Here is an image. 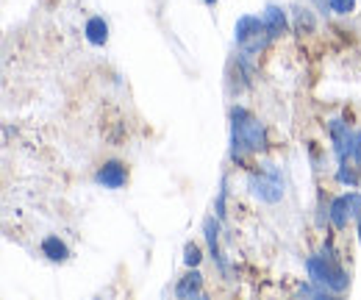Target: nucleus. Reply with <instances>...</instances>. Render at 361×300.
<instances>
[{
	"instance_id": "4468645a",
	"label": "nucleus",
	"mask_w": 361,
	"mask_h": 300,
	"mask_svg": "<svg viewBox=\"0 0 361 300\" xmlns=\"http://www.w3.org/2000/svg\"><path fill=\"white\" fill-rule=\"evenodd\" d=\"M200 264H203V251H200V245L186 242V245H183V267L192 270V267H200Z\"/></svg>"
},
{
	"instance_id": "423d86ee",
	"label": "nucleus",
	"mask_w": 361,
	"mask_h": 300,
	"mask_svg": "<svg viewBox=\"0 0 361 300\" xmlns=\"http://www.w3.org/2000/svg\"><path fill=\"white\" fill-rule=\"evenodd\" d=\"M353 133L345 120L334 117L328 120V136H331V148H334V156H336V164L339 162H350V148H353Z\"/></svg>"
},
{
	"instance_id": "dca6fc26",
	"label": "nucleus",
	"mask_w": 361,
	"mask_h": 300,
	"mask_svg": "<svg viewBox=\"0 0 361 300\" xmlns=\"http://www.w3.org/2000/svg\"><path fill=\"white\" fill-rule=\"evenodd\" d=\"M325 3H328V11L336 17H350L356 11V0H325Z\"/></svg>"
},
{
	"instance_id": "6ab92c4d",
	"label": "nucleus",
	"mask_w": 361,
	"mask_h": 300,
	"mask_svg": "<svg viewBox=\"0 0 361 300\" xmlns=\"http://www.w3.org/2000/svg\"><path fill=\"white\" fill-rule=\"evenodd\" d=\"M356 236H359V245H361V215L356 217Z\"/></svg>"
},
{
	"instance_id": "7ed1b4c3",
	"label": "nucleus",
	"mask_w": 361,
	"mask_h": 300,
	"mask_svg": "<svg viewBox=\"0 0 361 300\" xmlns=\"http://www.w3.org/2000/svg\"><path fill=\"white\" fill-rule=\"evenodd\" d=\"M247 192L253 200H259L264 206H275L286 198L283 175L275 164H262V167L247 172Z\"/></svg>"
},
{
	"instance_id": "6e6552de",
	"label": "nucleus",
	"mask_w": 361,
	"mask_h": 300,
	"mask_svg": "<svg viewBox=\"0 0 361 300\" xmlns=\"http://www.w3.org/2000/svg\"><path fill=\"white\" fill-rule=\"evenodd\" d=\"M262 20H264V25H267V34H270L272 42H275V40H281V37L289 31V25H292L289 11H286L283 6H278V3H270V6L264 8Z\"/></svg>"
},
{
	"instance_id": "a211bd4d",
	"label": "nucleus",
	"mask_w": 361,
	"mask_h": 300,
	"mask_svg": "<svg viewBox=\"0 0 361 300\" xmlns=\"http://www.w3.org/2000/svg\"><path fill=\"white\" fill-rule=\"evenodd\" d=\"M350 162L361 170V131L353 133V148H350Z\"/></svg>"
},
{
	"instance_id": "20e7f679",
	"label": "nucleus",
	"mask_w": 361,
	"mask_h": 300,
	"mask_svg": "<svg viewBox=\"0 0 361 300\" xmlns=\"http://www.w3.org/2000/svg\"><path fill=\"white\" fill-rule=\"evenodd\" d=\"M233 42H236V50L245 53V56H253L259 59L267 47H270V34H267V25L262 17L256 14H242L233 25Z\"/></svg>"
},
{
	"instance_id": "ddd939ff",
	"label": "nucleus",
	"mask_w": 361,
	"mask_h": 300,
	"mask_svg": "<svg viewBox=\"0 0 361 300\" xmlns=\"http://www.w3.org/2000/svg\"><path fill=\"white\" fill-rule=\"evenodd\" d=\"M336 181H339L342 186H348V189H356L361 184V170L353 162H339V164H336Z\"/></svg>"
},
{
	"instance_id": "f3484780",
	"label": "nucleus",
	"mask_w": 361,
	"mask_h": 300,
	"mask_svg": "<svg viewBox=\"0 0 361 300\" xmlns=\"http://www.w3.org/2000/svg\"><path fill=\"white\" fill-rule=\"evenodd\" d=\"M226 200H228V178L223 175V181H220V192H217V200H214V215L220 217V220H226Z\"/></svg>"
},
{
	"instance_id": "2eb2a0df",
	"label": "nucleus",
	"mask_w": 361,
	"mask_h": 300,
	"mask_svg": "<svg viewBox=\"0 0 361 300\" xmlns=\"http://www.w3.org/2000/svg\"><path fill=\"white\" fill-rule=\"evenodd\" d=\"M295 295H298V298H331V292H328L325 287H319V284H314L312 278H309L306 284H300Z\"/></svg>"
},
{
	"instance_id": "f257e3e1",
	"label": "nucleus",
	"mask_w": 361,
	"mask_h": 300,
	"mask_svg": "<svg viewBox=\"0 0 361 300\" xmlns=\"http://www.w3.org/2000/svg\"><path fill=\"white\" fill-rule=\"evenodd\" d=\"M270 148L267 126L253 117L245 106H231V148L228 156L236 167H247L250 156H259Z\"/></svg>"
},
{
	"instance_id": "0eeeda50",
	"label": "nucleus",
	"mask_w": 361,
	"mask_h": 300,
	"mask_svg": "<svg viewBox=\"0 0 361 300\" xmlns=\"http://www.w3.org/2000/svg\"><path fill=\"white\" fill-rule=\"evenodd\" d=\"M94 184L103 186V189H111V192L123 189V186L128 184V164L120 162V159L103 162V164L94 170Z\"/></svg>"
},
{
	"instance_id": "39448f33",
	"label": "nucleus",
	"mask_w": 361,
	"mask_h": 300,
	"mask_svg": "<svg viewBox=\"0 0 361 300\" xmlns=\"http://www.w3.org/2000/svg\"><path fill=\"white\" fill-rule=\"evenodd\" d=\"M359 215H361V192H356V189H350L345 195H336L328 203V222L336 231H345Z\"/></svg>"
},
{
	"instance_id": "f03ea898",
	"label": "nucleus",
	"mask_w": 361,
	"mask_h": 300,
	"mask_svg": "<svg viewBox=\"0 0 361 300\" xmlns=\"http://www.w3.org/2000/svg\"><path fill=\"white\" fill-rule=\"evenodd\" d=\"M306 272L314 284L325 287L331 295H345L350 289V272L339 264V256L314 253L306 258Z\"/></svg>"
},
{
	"instance_id": "f8f14e48",
	"label": "nucleus",
	"mask_w": 361,
	"mask_h": 300,
	"mask_svg": "<svg viewBox=\"0 0 361 300\" xmlns=\"http://www.w3.org/2000/svg\"><path fill=\"white\" fill-rule=\"evenodd\" d=\"M292 25H295V31L303 37V34H312L317 28V17L314 11L309 8V6H303V3H298L295 8H292Z\"/></svg>"
},
{
	"instance_id": "9b49d317",
	"label": "nucleus",
	"mask_w": 361,
	"mask_h": 300,
	"mask_svg": "<svg viewBox=\"0 0 361 300\" xmlns=\"http://www.w3.org/2000/svg\"><path fill=\"white\" fill-rule=\"evenodd\" d=\"M39 251H42V256H45L47 261H53V264H64V261L70 258V245H67L61 236H56V234H50V236L42 239Z\"/></svg>"
},
{
	"instance_id": "9d476101",
	"label": "nucleus",
	"mask_w": 361,
	"mask_h": 300,
	"mask_svg": "<svg viewBox=\"0 0 361 300\" xmlns=\"http://www.w3.org/2000/svg\"><path fill=\"white\" fill-rule=\"evenodd\" d=\"M84 40L94 44V47H106L109 44V23L100 14H94L84 23Z\"/></svg>"
},
{
	"instance_id": "1a4fd4ad",
	"label": "nucleus",
	"mask_w": 361,
	"mask_h": 300,
	"mask_svg": "<svg viewBox=\"0 0 361 300\" xmlns=\"http://www.w3.org/2000/svg\"><path fill=\"white\" fill-rule=\"evenodd\" d=\"M203 272L197 270V267H192V270H186V275L178 278V284H176V298L180 300H195V298H203L206 295V289H203Z\"/></svg>"
}]
</instances>
